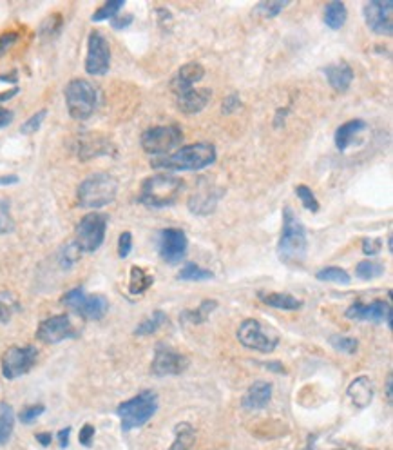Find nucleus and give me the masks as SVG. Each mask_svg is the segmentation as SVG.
I'll list each match as a JSON object with an SVG mask.
<instances>
[{
    "label": "nucleus",
    "mask_w": 393,
    "mask_h": 450,
    "mask_svg": "<svg viewBox=\"0 0 393 450\" xmlns=\"http://www.w3.org/2000/svg\"><path fill=\"white\" fill-rule=\"evenodd\" d=\"M308 251L306 229L290 208L283 211V231L277 243V256L286 265H303Z\"/></svg>",
    "instance_id": "nucleus-1"
},
{
    "label": "nucleus",
    "mask_w": 393,
    "mask_h": 450,
    "mask_svg": "<svg viewBox=\"0 0 393 450\" xmlns=\"http://www.w3.org/2000/svg\"><path fill=\"white\" fill-rule=\"evenodd\" d=\"M214 162H216V147L208 142H200L181 147L167 158L154 160L152 167L167 171H202L205 167L213 166Z\"/></svg>",
    "instance_id": "nucleus-2"
},
{
    "label": "nucleus",
    "mask_w": 393,
    "mask_h": 450,
    "mask_svg": "<svg viewBox=\"0 0 393 450\" xmlns=\"http://www.w3.org/2000/svg\"><path fill=\"white\" fill-rule=\"evenodd\" d=\"M116 195H118V180L109 173H94L78 187V205L83 209L105 208L114 202Z\"/></svg>",
    "instance_id": "nucleus-3"
},
{
    "label": "nucleus",
    "mask_w": 393,
    "mask_h": 450,
    "mask_svg": "<svg viewBox=\"0 0 393 450\" xmlns=\"http://www.w3.org/2000/svg\"><path fill=\"white\" fill-rule=\"evenodd\" d=\"M158 407H160V401L154 390H144V392L136 394L135 398L122 401L116 407V414L122 421V430L131 432L135 429H141L158 412Z\"/></svg>",
    "instance_id": "nucleus-4"
},
{
    "label": "nucleus",
    "mask_w": 393,
    "mask_h": 450,
    "mask_svg": "<svg viewBox=\"0 0 393 450\" xmlns=\"http://www.w3.org/2000/svg\"><path fill=\"white\" fill-rule=\"evenodd\" d=\"M183 182L172 175H154L144 180L140 191V202L147 208H169L180 198Z\"/></svg>",
    "instance_id": "nucleus-5"
},
{
    "label": "nucleus",
    "mask_w": 393,
    "mask_h": 450,
    "mask_svg": "<svg viewBox=\"0 0 393 450\" xmlns=\"http://www.w3.org/2000/svg\"><path fill=\"white\" fill-rule=\"evenodd\" d=\"M98 95L91 82L83 78H74L66 88V104L74 120H87L96 109Z\"/></svg>",
    "instance_id": "nucleus-6"
},
{
    "label": "nucleus",
    "mask_w": 393,
    "mask_h": 450,
    "mask_svg": "<svg viewBox=\"0 0 393 450\" xmlns=\"http://www.w3.org/2000/svg\"><path fill=\"white\" fill-rule=\"evenodd\" d=\"M238 340L250 351L263 352V354H269L280 345V334L272 327L263 325L261 321L254 320V318L245 320L239 325Z\"/></svg>",
    "instance_id": "nucleus-7"
},
{
    "label": "nucleus",
    "mask_w": 393,
    "mask_h": 450,
    "mask_svg": "<svg viewBox=\"0 0 393 450\" xmlns=\"http://www.w3.org/2000/svg\"><path fill=\"white\" fill-rule=\"evenodd\" d=\"M62 303L85 320H102L109 311V300L102 295H85L82 287L68 290Z\"/></svg>",
    "instance_id": "nucleus-8"
},
{
    "label": "nucleus",
    "mask_w": 393,
    "mask_h": 450,
    "mask_svg": "<svg viewBox=\"0 0 393 450\" xmlns=\"http://www.w3.org/2000/svg\"><path fill=\"white\" fill-rule=\"evenodd\" d=\"M107 229V216L100 212H91L80 220L77 227V243L82 253H94L102 247Z\"/></svg>",
    "instance_id": "nucleus-9"
},
{
    "label": "nucleus",
    "mask_w": 393,
    "mask_h": 450,
    "mask_svg": "<svg viewBox=\"0 0 393 450\" xmlns=\"http://www.w3.org/2000/svg\"><path fill=\"white\" fill-rule=\"evenodd\" d=\"M183 133L178 125H156L144 131L141 147L147 155H165L181 144Z\"/></svg>",
    "instance_id": "nucleus-10"
},
{
    "label": "nucleus",
    "mask_w": 393,
    "mask_h": 450,
    "mask_svg": "<svg viewBox=\"0 0 393 450\" xmlns=\"http://www.w3.org/2000/svg\"><path fill=\"white\" fill-rule=\"evenodd\" d=\"M38 351L33 345L10 347L2 356V374L5 379H16L35 367Z\"/></svg>",
    "instance_id": "nucleus-11"
},
{
    "label": "nucleus",
    "mask_w": 393,
    "mask_h": 450,
    "mask_svg": "<svg viewBox=\"0 0 393 450\" xmlns=\"http://www.w3.org/2000/svg\"><path fill=\"white\" fill-rule=\"evenodd\" d=\"M189 367V358L183 356L181 352L174 351L172 347L165 343H158L154 349V360L150 363V373L156 378H165V376H180L185 373Z\"/></svg>",
    "instance_id": "nucleus-12"
},
{
    "label": "nucleus",
    "mask_w": 393,
    "mask_h": 450,
    "mask_svg": "<svg viewBox=\"0 0 393 450\" xmlns=\"http://www.w3.org/2000/svg\"><path fill=\"white\" fill-rule=\"evenodd\" d=\"M36 338L46 345H57L60 342L77 338V329L68 314H57L42 321L36 329Z\"/></svg>",
    "instance_id": "nucleus-13"
},
{
    "label": "nucleus",
    "mask_w": 393,
    "mask_h": 450,
    "mask_svg": "<svg viewBox=\"0 0 393 450\" xmlns=\"http://www.w3.org/2000/svg\"><path fill=\"white\" fill-rule=\"evenodd\" d=\"M187 247H189V240L181 229L169 227L158 234V253L165 264L174 265L181 262L185 258Z\"/></svg>",
    "instance_id": "nucleus-14"
},
{
    "label": "nucleus",
    "mask_w": 393,
    "mask_h": 450,
    "mask_svg": "<svg viewBox=\"0 0 393 450\" xmlns=\"http://www.w3.org/2000/svg\"><path fill=\"white\" fill-rule=\"evenodd\" d=\"M111 66V49L105 36L100 32H93L87 38V57H85V71L89 75H105Z\"/></svg>",
    "instance_id": "nucleus-15"
},
{
    "label": "nucleus",
    "mask_w": 393,
    "mask_h": 450,
    "mask_svg": "<svg viewBox=\"0 0 393 450\" xmlns=\"http://www.w3.org/2000/svg\"><path fill=\"white\" fill-rule=\"evenodd\" d=\"M347 318L353 321H372V323H384L392 327V305L384 300H375L372 303L355 301L347 309Z\"/></svg>",
    "instance_id": "nucleus-16"
},
{
    "label": "nucleus",
    "mask_w": 393,
    "mask_h": 450,
    "mask_svg": "<svg viewBox=\"0 0 393 450\" xmlns=\"http://www.w3.org/2000/svg\"><path fill=\"white\" fill-rule=\"evenodd\" d=\"M392 10L393 2L390 0H373L364 4V21L366 26L372 29L375 35H392Z\"/></svg>",
    "instance_id": "nucleus-17"
},
{
    "label": "nucleus",
    "mask_w": 393,
    "mask_h": 450,
    "mask_svg": "<svg viewBox=\"0 0 393 450\" xmlns=\"http://www.w3.org/2000/svg\"><path fill=\"white\" fill-rule=\"evenodd\" d=\"M221 195L223 191H216L211 186L198 187L196 191L192 192V197L189 198V209L198 216H207L216 209L217 200Z\"/></svg>",
    "instance_id": "nucleus-18"
},
{
    "label": "nucleus",
    "mask_w": 393,
    "mask_h": 450,
    "mask_svg": "<svg viewBox=\"0 0 393 450\" xmlns=\"http://www.w3.org/2000/svg\"><path fill=\"white\" fill-rule=\"evenodd\" d=\"M270 399H272V383L254 382L241 399V405L245 410L254 412V410H263L265 407H269Z\"/></svg>",
    "instance_id": "nucleus-19"
},
{
    "label": "nucleus",
    "mask_w": 393,
    "mask_h": 450,
    "mask_svg": "<svg viewBox=\"0 0 393 450\" xmlns=\"http://www.w3.org/2000/svg\"><path fill=\"white\" fill-rule=\"evenodd\" d=\"M178 97V109L181 113L185 114H194L200 113L205 109V105L208 104V100L213 97L211 89H185L181 93L176 95Z\"/></svg>",
    "instance_id": "nucleus-20"
},
{
    "label": "nucleus",
    "mask_w": 393,
    "mask_h": 450,
    "mask_svg": "<svg viewBox=\"0 0 393 450\" xmlns=\"http://www.w3.org/2000/svg\"><path fill=\"white\" fill-rule=\"evenodd\" d=\"M205 77V68L198 62H189L185 66H181L178 71L176 78L172 80V91L174 93H181L185 89H191L194 84H198Z\"/></svg>",
    "instance_id": "nucleus-21"
},
{
    "label": "nucleus",
    "mask_w": 393,
    "mask_h": 450,
    "mask_svg": "<svg viewBox=\"0 0 393 450\" xmlns=\"http://www.w3.org/2000/svg\"><path fill=\"white\" fill-rule=\"evenodd\" d=\"M348 396H350V399H352V403L355 405V407L366 409L373 401V396H375L373 383L370 382V378H366V376H359V378H355L350 383Z\"/></svg>",
    "instance_id": "nucleus-22"
},
{
    "label": "nucleus",
    "mask_w": 393,
    "mask_h": 450,
    "mask_svg": "<svg viewBox=\"0 0 393 450\" xmlns=\"http://www.w3.org/2000/svg\"><path fill=\"white\" fill-rule=\"evenodd\" d=\"M325 75L326 78H328V84H330L334 91H337V93H344V91H348V88L352 86L353 69L350 68L347 62L330 64V66L325 69Z\"/></svg>",
    "instance_id": "nucleus-23"
},
{
    "label": "nucleus",
    "mask_w": 393,
    "mask_h": 450,
    "mask_svg": "<svg viewBox=\"0 0 393 450\" xmlns=\"http://www.w3.org/2000/svg\"><path fill=\"white\" fill-rule=\"evenodd\" d=\"M258 298L265 305L281 309V311H297L303 307V301L286 292H258Z\"/></svg>",
    "instance_id": "nucleus-24"
},
{
    "label": "nucleus",
    "mask_w": 393,
    "mask_h": 450,
    "mask_svg": "<svg viewBox=\"0 0 393 450\" xmlns=\"http://www.w3.org/2000/svg\"><path fill=\"white\" fill-rule=\"evenodd\" d=\"M366 129V122L361 118L350 120L347 124H342L339 129L336 131V145L339 151H347L348 145L352 144V140Z\"/></svg>",
    "instance_id": "nucleus-25"
},
{
    "label": "nucleus",
    "mask_w": 393,
    "mask_h": 450,
    "mask_svg": "<svg viewBox=\"0 0 393 450\" xmlns=\"http://www.w3.org/2000/svg\"><path fill=\"white\" fill-rule=\"evenodd\" d=\"M109 147H111V145H107L105 138H102V136L98 135H89L80 142L78 155H80V158L85 160V158H93V156L107 155Z\"/></svg>",
    "instance_id": "nucleus-26"
},
{
    "label": "nucleus",
    "mask_w": 393,
    "mask_h": 450,
    "mask_svg": "<svg viewBox=\"0 0 393 450\" xmlns=\"http://www.w3.org/2000/svg\"><path fill=\"white\" fill-rule=\"evenodd\" d=\"M348 18V11L347 5L342 4V2H330V4L326 5L325 10V24L330 29L337 32V29H341L344 24H347Z\"/></svg>",
    "instance_id": "nucleus-27"
},
{
    "label": "nucleus",
    "mask_w": 393,
    "mask_h": 450,
    "mask_svg": "<svg viewBox=\"0 0 393 450\" xmlns=\"http://www.w3.org/2000/svg\"><path fill=\"white\" fill-rule=\"evenodd\" d=\"M194 441H196V430L192 429V425L180 423L174 427V441L169 450H191Z\"/></svg>",
    "instance_id": "nucleus-28"
},
{
    "label": "nucleus",
    "mask_w": 393,
    "mask_h": 450,
    "mask_svg": "<svg viewBox=\"0 0 393 450\" xmlns=\"http://www.w3.org/2000/svg\"><path fill=\"white\" fill-rule=\"evenodd\" d=\"M15 430V410L10 403H0V445L11 440Z\"/></svg>",
    "instance_id": "nucleus-29"
},
{
    "label": "nucleus",
    "mask_w": 393,
    "mask_h": 450,
    "mask_svg": "<svg viewBox=\"0 0 393 450\" xmlns=\"http://www.w3.org/2000/svg\"><path fill=\"white\" fill-rule=\"evenodd\" d=\"M152 284H154V276L149 275L145 269L136 267V265L131 269V279H129L131 295H144L145 290L149 289Z\"/></svg>",
    "instance_id": "nucleus-30"
},
{
    "label": "nucleus",
    "mask_w": 393,
    "mask_h": 450,
    "mask_svg": "<svg viewBox=\"0 0 393 450\" xmlns=\"http://www.w3.org/2000/svg\"><path fill=\"white\" fill-rule=\"evenodd\" d=\"M167 323V314L163 311H154L149 318H145L140 325L135 329L136 336H149V334H154L161 329V327Z\"/></svg>",
    "instance_id": "nucleus-31"
},
{
    "label": "nucleus",
    "mask_w": 393,
    "mask_h": 450,
    "mask_svg": "<svg viewBox=\"0 0 393 450\" xmlns=\"http://www.w3.org/2000/svg\"><path fill=\"white\" fill-rule=\"evenodd\" d=\"M217 301L216 300H205L202 301V305H198V309H192V311H185L181 314V320L189 321L192 325H198V323H203V321L208 320L211 312L216 311Z\"/></svg>",
    "instance_id": "nucleus-32"
},
{
    "label": "nucleus",
    "mask_w": 393,
    "mask_h": 450,
    "mask_svg": "<svg viewBox=\"0 0 393 450\" xmlns=\"http://www.w3.org/2000/svg\"><path fill=\"white\" fill-rule=\"evenodd\" d=\"M213 278V271L203 269V267L196 265L194 262H187L185 267L178 275V279H183V282H207V279Z\"/></svg>",
    "instance_id": "nucleus-33"
},
{
    "label": "nucleus",
    "mask_w": 393,
    "mask_h": 450,
    "mask_svg": "<svg viewBox=\"0 0 393 450\" xmlns=\"http://www.w3.org/2000/svg\"><path fill=\"white\" fill-rule=\"evenodd\" d=\"M316 278L319 282H330V284L337 285H348L352 282L350 275L344 269H341V267H325V269L317 271Z\"/></svg>",
    "instance_id": "nucleus-34"
},
{
    "label": "nucleus",
    "mask_w": 393,
    "mask_h": 450,
    "mask_svg": "<svg viewBox=\"0 0 393 450\" xmlns=\"http://www.w3.org/2000/svg\"><path fill=\"white\" fill-rule=\"evenodd\" d=\"M21 309L18 300L11 295L10 290H2L0 292V323H8L11 320V316L15 314Z\"/></svg>",
    "instance_id": "nucleus-35"
},
{
    "label": "nucleus",
    "mask_w": 393,
    "mask_h": 450,
    "mask_svg": "<svg viewBox=\"0 0 393 450\" xmlns=\"http://www.w3.org/2000/svg\"><path fill=\"white\" fill-rule=\"evenodd\" d=\"M355 275L361 279H375L384 275V265L377 262V260H364V262L357 265Z\"/></svg>",
    "instance_id": "nucleus-36"
},
{
    "label": "nucleus",
    "mask_w": 393,
    "mask_h": 450,
    "mask_svg": "<svg viewBox=\"0 0 393 450\" xmlns=\"http://www.w3.org/2000/svg\"><path fill=\"white\" fill-rule=\"evenodd\" d=\"M125 5L124 0H109L104 5H100L98 10L94 11V15L91 16L93 22H102V21H111L113 16L118 15V11Z\"/></svg>",
    "instance_id": "nucleus-37"
},
{
    "label": "nucleus",
    "mask_w": 393,
    "mask_h": 450,
    "mask_svg": "<svg viewBox=\"0 0 393 450\" xmlns=\"http://www.w3.org/2000/svg\"><path fill=\"white\" fill-rule=\"evenodd\" d=\"M330 345L339 352H344V354H355L357 352L359 342L352 336H344V334H334L330 336Z\"/></svg>",
    "instance_id": "nucleus-38"
},
{
    "label": "nucleus",
    "mask_w": 393,
    "mask_h": 450,
    "mask_svg": "<svg viewBox=\"0 0 393 450\" xmlns=\"http://www.w3.org/2000/svg\"><path fill=\"white\" fill-rule=\"evenodd\" d=\"M80 256H82V251H80L77 243H68V245H64L62 251H60V265H62L64 269H71L72 265L80 260Z\"/></svg>",
    "instance_id": "nucleus-39"
},
{
    "label": "nucleus",
    "mask_w": 393,
    "mask_h": 450,
    "mask_svg": "<svg viewBox=\"0 0 393 450\" xmlns=\"http://www.w3.org/2000/svg\"><path fill=\"white\" fill-rule=\"evenodd\" d=\"M295 195H297V198L301 200V203L305 205L308 211L312 212H317L319 211V202H317L316 195L312 192V189L308 186H295Z\"/></svg>",
    "instance_id": "nucleus-40"
},
{
    "label": "nucleus",
    "mask_w": 393,
    "mask_h": 450,
    "mask_svg": "<svg viewBox=\"0 0 393 450\" xmlns=\"http://www.w3.org/2000/svg\"><path fill=\"white\" fill-rule=\"evenodd\" d=\"M288 2H280V0H269V2H261L258 4L256 11H258L259 15H263L265 18H274L281 13V11L285 10Z\"/></svg>",
    "instance_id": "nucleus-41"
},
{
    "label": "nucleus",
    "mask_w": 393,
    "mask_h": 450,
    "mask_svg": "<svg viewBox=\"0 0 393 450\" xmlns=\"http://www.w3.org/2000/svg\"><path fill=\"white\" fill-rule=\"evenodd\" d=\"M15 231V220L11 218L10 202L0 200V234H10Z\"/></svg>",
    "instance_id": "nucleus-42"
},
{
    "label": "nucleus",
    "mask_w": 393,
    "mask_h": 450,
    "mask_svg": "<svg viewBox=\"0 0 393 450\" xmlns=\"http://www.w3.org/2000/svg\"><path fill=\"white\" fill-rule=\"evenodd\" d=\"M60 27H62V16L58 15V13H55V15L47 16L46 21L42 22L40 36H46V38H49V36L58 35Z\"/></svg>",
    "instance_id": "nucleus-43"
},
{
    "label": "nucleus",
    "mask_w": 393,
    "mask_h": 450,
    "mask_svg": "<svg viewBox=\"0 0 393 450\" xmlns=\"http://www.w3.org/2000/svg\"><path fill=\"white\" fill-rule=\"evenodd\" d=\"M44 412H46V407H44V405H27V407H24V409L18 412V419H21L24 425H31L33 421H36Z\"/></svg>",
    "instance_id": "nucleus-44"
},
{
    "label": "nucleus",
    "mask_w": 393,
    "mask_h": 450,
    "mask_svg": "<svg viewBox=\"0 0 393 450\" xmlns=\"http://www.w3.org/2000/svg\"><path fill=\"white\" fill-rule=\"evenodd\" d=\"M46 114H47L46 109H40L38 113L33 114L31 118H27L21 127L22 135H33V133H36V131L40 129V125L42 122H44V118H46Z\"/></svg>",
    "instance_id": "nucleus-45"
},
{
    "label": "nucleus",
    "mask_w": 393,
    "mask_h": 450,
    "mask_svg": "<svg viewBox=\"0 0 393 450\" xmlns=\"http://www.w3.org/2000/svg\"><path fill=\"white\" fill-rule=\"evenodd\" d=\"M94 434H96V430H94L93 425L91 423L83 425L82 429H80V434H78V441H80V445L85 447V449L93 447Z\"/></svg>",
    "instance_id": "nucleus-46"
},
{
    "label": "nucleus",
    "mask_w": 393,
    "mask_h": 450,
    "mask_svg": "<svg viewBox=\"0 0 393 450\" xmlns=\"http://www.w3.org/2000/svg\"><path fill=\"white\" fill-rule=\"evenodd\" d=\"M131 249H133V234L129 231L122 233L118 240V256L120 258H127L131 254Z\"/></svg>",
    "instance_id": "nucleus-47"
},
{
    "label": "nucleus",
    "mask_w": 393,
    "mask_h": 450,
    "mask_svg": "<svg viewBox=\"0 0 393 450\" xmlns=\"http://www.w3.org/2000/svg\"><path fill=\"white\" fill-rule=\"evenodd\" d=\"M383 251V240L381 238H364L362 240V253L368 256H375Z\"/></svg>",
    "instance_id": "nucleus-48"
},
{
    "label": "nucleus",
    "mask_w": 393,
    "mask_h": 450,
    "mask_svg": "<svg viewBox=\"0 0 393 450\" xmlns=\"http://www.w3.org/2000/svg\"><path fill=\"white\" fill-rule=\"evenodd\" d=\"M133 15L131 13H124V15H116L111 18V26H113V29H116V32H120V29H125V27H129L131 24H133Z\"/></svg>",
    "instance_id": "nucleus-49"
},
{
    "label": "nucleus",
    "mask_w": 393,
    "mask_h": 450,
    "mask_svg": "<svg viewBox=\"0 0 393 450\" xmlns=\"http://www.w3.org/2000/svg\"><path fill=\"white\" fill-rule=\"evenodd\" d=\"M16 40H18V35L13 32H8L0 36V57H2L10 47H13V44H16Z\"/></svg>",
    "instance_id": "nucleus-50"
},
{
    "label": "nucleus",
    "mask_w": 393,
    "mask_h": 450,
    "mask_svg": "<svg viewBox=\"0 0 393 450\" xmlns=\"http://www.w3.org/2000/svg\"><path fill=\"white\" fill-rule=\"evenodd\" d=\"M238 108H241V100H239L238 95H230V97H227V99L223 100L221 111L225 114L234 113V111H236Z\"/></svg>",
    "instance_id": "nucleus-51"
},
{
    "label": "nucleus",
    "mask_w": 393,
    "mask_h": 450,
    "mask_svg": "<svg viewBox=\"0 0 393 450\" xmlns=\"http://www.w3.org/2000/svg\"><path fill=\"white\" fill-rule=\"evenodd\" d=\"M69 434H71V427H66V429H62L57 434L58 445H60V449H68V447H69Z\"/></svg>",
    "instance_id": "nucleus-52"
},
{
    "label": "nucleus",
    "mask_w": 393,
    "mask_h": 450,
    "mask_svg": "<svg viewBox=\"0 0 393 450\" xmlns=\"http://www.w3.org/2000/svg\"><path fill=\"white\" fill-rule=\"evenodd\" d=\"M11 122H13V111L0 108V129H2V127H8Z\"/></svg>",
    "instance_id": "nucleus-53"
},
{
    "label": "nucleus",
    "mask_w": 393,
    "mask_h": 450,
    "mask_svg": "<svg viewBox=\"0 0 393 450\" xmlns=\"http://www.w3.org/2000/svg\"><path fill=\"white\" fill-rule=\"evenodd\" d=\"M35 438L42 447H49V445H51V441H53V436L49 434V432H38Z\"/></svg>",
    "instance_id": "nucleus-54"
},
{
    "label": "nucleus",
    "mask_w": 393,
    "mask_h": 450,
    "mask_svg": "<svg viewBox=\"0 0 393 450\" xmlns=\"http://www.w3.org/2000/svg\"><path fill=\"white\" fill-rule=\"evenodd\" d=\"M16 95H18V88H11L8 89V91H2V93H0V104H2V102H8V100H11L13 97H16Z\"/></svg>",
    "instance_id": "nucleus-55"
},
{
    "label": "nucleus",
    "mask_w": 393,
    "mask_h": 450,
    "mask_svg": "<svg viewBox=\"0 0 393 450\" xmlns=\"http://www.w3.org/2000/svg\"><path fill=\"white\" fill-rule=\"evenodd\" d=\"M265 367L269 368V371H272V373H285V367H283V363L280 362L265 363Z\"/></svg>",
    "instance_id": "nucleus-56"
},
{
    "label": "nucleus",
    "mask_w": 393,
    "mask_h": 450,
    "mask_svg": "<svg viewBox=\"0 0 393 450\" xmlns=\"http://www.w3.org/2000/svg\"><path fill=\"white\" fill-rule=\"evenodd\" d=\"M0 82L16 84L18 82V75H16V71H11L10 75H0Z\"/></svg>",
    "instance_id": "nucleus-57"
},
{
    "label": "nucleus",
    "mask_w": 393,
    "mask_h": 450,
    "mask_svg": "<svg viewBox=\"0 0 393 450\" xmlns=\"http://www.w3.org/2000/svg\"><path fill=\"white\" fill-rule=\"evenodd\" d=\"M11 184H18V178L15 175L0 176V186H11Z\"/></svg>",
    "instance_id": "nucleus-58"
},
{
    "label": "nucleus",
    "mask_w": 393,
    "mask_h": 450,
    "mask_svg": "<svg viewBox=\"0 0 393 450\" xmlns=\"http://www.w3.org/2000/svg\"><path fill=\"white\" fill-rule=\"evenodd\" d=\"M286 114H288V108L280 109V111L275 113V127H281V118H283V122H285Z\"/></svg>",
    "instance_id": "nucleus-59"
},
{
    "label": "nucleus",
    "mask_w": 393,
    "mask_h": 450,
    "mask_svg": "<svg viewBox=\"0 0 393 450\" xmlns=\"http://www.w3.org/2000/svg\"><path fill=\"white\" fill-rule=\"evenodd\" d=\"M392 376H388V379H386V398H388V401L392 403Z\"/></svg>",
    "instance_id": "nucleus-60"
}]
</instances>
